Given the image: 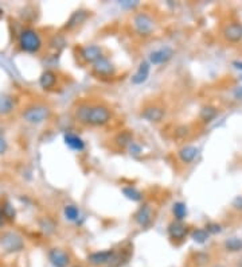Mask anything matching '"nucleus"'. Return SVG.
Listing matches in <instances>:
<instances>
[{
    "mask_svg": "<svg viewBox=\"0 0 242 267\" xmlns=\"http://www.w3.org/2000/svg\"><path fill=\"white\" fill-rule=\"evenodd\" d=\"M74 118L78 123L90 127H102L113 118L112 109L105 104H89L81 103L74 109Z\"/></svg>",
    "mask_w": 242,
    "mask_h": 267,
    "instance_id": "f257e3e1",
    "label": "nucleus"
},
{
    "mask_svg": "<svg viewBox=\"0 0 242 267\" xmlns=\"http://www.w3.org/2000/svg\"><path fill=\"white\" fill-rule=\"evenodd\" d=\"M19 49L24 52V53L29 54H35L39 53V50L43 46V41H42V36H39V33L36 30L27 27L23 29L19 34Z\"/></svg>",
    "mask_w": 242,
    "mask_h": 267,
    "instance_id": "f03ea898",
    "label": "nucleus"
},
{
    "mask_svg": "<svg viewBox=\"0 0 242 267\" xmlns=\"http://www.w3.org/2000/svg\"><path fill=\"white\" fill-rule=\"evenodd\" d=\"M51 116V109L48 106L41 104V103H35L31 104L29 107L24 108V111L22 112V118L26 123L32 125H38L45 123L46 120H48Z\"/></svg>",
    "mask_w": 242,
    "mask_h": 267,
    "instance_id": "7ed1b4c3",
    "label": "nucleus"
},
{
    "mask_svg": "<svg viewBox=\"0 0 242 267\" xmlns=\"http://www.w3.org/2000/svg\"><path fill=\"white\" fill-rule=\"evenodd\" d=\"M0 246L6 254H18L22 252L26 247L24 239L18 232L8 231L4 232L0 237Z\"/></svg>",
    "mask_w": 242,
    "mask_h": 267,
    "instance_id": "20e7f679",
    "label": "nucleus"
},
{
    "mask_svg": "<svg viewBox=\"0 0 242 267\" xmlns=\"http://www.w3.org/2000/svg\"><path fill=\"white\" fill-rule=\"evenodd\" d=\"M135 31L142 36H149L155 30V20L147 12H139L133 17Z\"/></svg>",
    "mask_w": 242,
    "mask_h": 267,
    "instance_id": "39448f33",
    "label": "nucleus"
},
{
    "mask_svg": "<svg viewBox=\"0 0 242 267\" xmlns=\"http://www.w3.org/2000/svg\"><path fill=\"white\" fill-rule=\"evenodd\" d=\"M92 71L97 77H113L116 74V66L107 57H101L92 66Z\"/></svg>",
    "mask_w": 242,
    "mask_h": 267,
    "instance_id": "423d86ee",
    "label": "nucleus"
},
{
    "mask_svg": "<svg viewBox=\"0 0 242 267\" xmlns=\"http://www.w3.org/2000/svg\"><path fill=\"white\" fill-rule=\"evenodd\" d=\"M116 249H104V251H96L88 255V262L92 266H105L111 265Z\"/></svg>",
    "mask_w": 242,
    "mask_h": 267,
    "instance_id": "0eeeda50",
    "label": "nucleus"
},
{
    "mask_svg": "<svg viewBox=\"0 0 242 267\" xmlns=\"http://www.w3.org/2000/svg\"><path fill=\"white\" fill-rule=\"evenodd\" d=\"M133 220L143 228H147L151 226L152 220H154V212H152V208L149 207L148 204H144L139 208L133 214Z\"/></svg>",
    "mask_w": 242,
    "mask_h": 267,
    "instance_id": "6e6552de",
    "label": "nucleus"
},
{
    "mask_svg": "<svg viewBox=\"0 0 242 267\" xmlns=\"http://www.w3.org/2000/svg\"><path fill=\"white\" fill-rule=\"evenodd\" d=\"M167 232H168V236L171 237L172 240L175 242H182L183 239H186V236L190 233L189 227L184 226L182 221H172L168 224V228H167Z\"/></svg>",
    "mask_w": 242,
    "mask_h": 267,
    "instance_id": "1a4fd4ad",
    "label": "nucleus"
},
{
    "mask_svg": "<svg viewBox=\"0 0 242 267\" xmlns=\"http://www.w3.org/2000/svg\"><path fill=\"white\" fill-rule=\"evenodd\" d=\"M48 256L54 267H67L70 263V255L62 249H51L48 251Z\"/></svg>",
    "mask_w": 242,
    "mask_h": 267,
    "instance_id": "9d476101",
    "label": "nucleus"
},
{
    "mask_svg": "<svg viewBox=\"0 0 242 267\" xmlns=\"http://www.w3.org/2000/svg\"><path fill=\"white\" fill-rule=\"evenodd\" d=\"M80 55L81 58L88 62V64H95L96 61H98L102 55V49L97 45H86L80 50Z\"/></svg>",
    "mask_w": 242,
    "mask_h": 267,
    "instance_id": "9b49d317",
    "label": "nucleus"
},
{
    "mask_svg": "<svg viewBox=\"0 0 242 267\" xmlns=\"http://www.w3.org/2000/svg\"><path fill=\"white\" fill-rule=\"evenodd\" d=\"M174 57V50L168 46L165 48L158 49L152 53L149 54V64H154V65H163L165 62H168L170 59Z\"/></svg>",
    "mask_w": 242,
    "mask_h": 267,
    "instance_id": "f8f14e48",
    "label": "nucleus"
},
{
    "mask_svg": "<svg viewBox=\"0 0 242 267\" xmlns=\"http://www.w3.org/2000/svg\"><path fill=\"white\" fill-rule=\"evenodd\" d=\"M164 108L159 106H148L142 111V118L145 119L149 123H159L164 119Z\"/></svg>",
    "mask_w": 242,
    "mask_h": 267,
    "instance_id": "ddd939ff",
    "label": "nucleus"
},
{
    "mask_svg": "<svg viewBox=\"0 0 242 267\" xmlns=\"http://www.w3.org/2000/svg\"><path fill=\"white\" fill-rule=\"evenodd\" d=\"M225 39L231 43H237V42L242 41V24L238 22H231V23L226 24L224 29Z\"/></svg>",
    "mask_w": 242,
    "mask_h": 267,
    "instance_id": "4468645a",
    "label": "nucleus"
},
{
    "mask_svg": "<svg viewBox=\"0 0 242 267\" xmlns=\"http://www.w3.org/2000/svg\"><path fill=\"white\" fill-rule=\"evenodd\" d=\"M149 71H151V64L149 61H143L139 65V69L135 74L132 76V84L133 85H142L143 83H145L149 77Z\"/></svg>",
    "mask_w": 242,
    "mask_h": 267,
    "instance_id": "2eb2a0df",
    "label": "nucleus"
},
{
    "mask_svg": "<svg viewBox=\"0 0 242 267\" xmlns=\"http://www.w3.org/2000/svg\"><path fill=\"white\" fill-rule=\"evenodd\" d=\"M66 146H69L71 150H76V151H82L85 150V142L81 137H78L77 134H73V132H66L65 137H64Z\"/></svg>",
    "mask_w": 242,
    "mask_h": 267,
    "instance_id": "dca6fc26",
    "label": "nucleus"
},
{
    "mask_svg": "<svg viewBox=\"0 0 242 267\" xmlns=\"http://www.w3.org/2000/svg\"><path fill=\"white\" fill-rule=\"evenodd\" d=\"M15 100L14 97L6 93H0V116H6L14 111Z\"/></svg>",
    "mask_w": 242,
    "mask_h": 267,
    "instance_id": "f3484780",
    "label": "nucleus"
},
{
    "mask_svg": "<svg viewBox=\"0 0 242 267\" xmlns=\"http://www.w3.org/2000/svg\"><path fill=\"white\" fill-rule=\"evenodd\" d=\"M89 18V12L88 11H83V10H80V11H76L73 15L70 17V19L67 20V23H66V29L67 30H73L78 27V26H81V24Z\"/></svg>",
    "mask_w": 242,
    "mask_h": 267,
    "instance_id": "a211bd4d",
    "label": "nucleus"
},
{
    "mask_svg": "<svg viewBox=\"0 0 242 267\" xmlns=\"http://www.w3.org/2000/svg\"><path fill=\"white\" fill-rule=\"evenodd\" d=\"M198 153H199V150L195 147V146H184V147L179 150L177 157H179V160H182L183 163H191L196 158Z\"/></svg>",
    "mask_w": 242,
    "mask_h": 267,
    "instance_id": "6ab92c4d",
    "label": "nucleus"
},
{
    "mask_svg": "<svg viewBox=\"0 0 242 267\" xmlns=\"http://www.w3.org/2000/svg\"><path fill=\"white\" fill-rule=\"evenodd\" d=\"M55 84H57V74L53 71H45L42 73L39 77V85L42 89L48 90V89L54 88Z\"/></svg>",
    "mask_w": 242,
    "mask_h": 267,
    "instance_id": "aec40b11",
    "label": "nucleus"
},
{
    "mask_svg": "<svg viewBox=\"0 0 242 267\" xmlns=\"http://www.w3.org/2000/svg\"><path fill=\"white\" fill-rule=\"evenodd\" d=\"M114 143L121 148L129 147L130 144L133 143V134L129 130L121 131V132H118L117 135L114 137Z\"/></svg>",
    "mask_w": 242,
    "mask_h": 267,
    "instance_id": "412c9836",
    "label": "nucleus"
},
{
    "mask_svg": "<svg viewBox=\"0 0 242 267\" xmlns=\"http://www.w3.org/2000/svg\"><path fill=\"white\" fill-rule=\"evenodd\" d=\"M217 115H218L217 108L211 107V106H206V107H203L201 109L199 119H201L203 123H210V122H213L214 119L217 118Z\"/></svg>",
    "mask_w": 242,
    "mask_h": 267,
    "instance_id": "4be33fe9",
    "label": "nucleus"
},
{
    "mask_svg": "<svg viewBox=\"0 0 242 267\" xmlns=\"http://www.w3.org/2000/svg\"><path fill=\"white\" fill-rule=\"evenodd\" d=\"M172 214H174V217H175L177 221H183L186 219V216H187V207H186V204L182 201L174 202V205H172Z\"/></svg>",
    "mask_w": 242,
    "mask_h": 267,
    "instance_id": "5701e85b",
    "label": "nucleus"
},
{
    "mask_svg": "<svg viewBox=\"0 0 242 267\" xmlns=\"http://www.w3.org/2000/svg\"><path fill=\"white\" fill-rule=\"evenodd\" d=\"M225 249L229 252H240L242 251V239L240 237H230L225 242Z\"/></svg>",
    "mask_w": 242,
    "mask_h": 267,
    "instance_id": "b1692460",
    "label": "nucleus"
},
{
    "mask_svg": "<svg viewBox=\"0 0 242 267\" xmlns=\"http://www.w3.org/2000/svg\"><path fill=\"white\" fill-rule=\"evenodd\" d=\"M209 236L210 235H209V232L205 228H195L194 231L191 232V239L198 244L206 243L207 240H209Z\"/></svg>",
    "mask_w": 242,
    "mask_h": 267,
    "instance_id": "393cba45",
    "label": "nucleus"
},
{
    "mask_svg": "<svg viewBox=\"0 0 242 267\" xmlns=\"http://www.w3.org/2000/svg\"><path fill=\"white\" fill-rule=\"evenodd\" d=\"M123 193H124V196L128 200H132V201L135 202L142 201L143 195L136 188H133V186H125V188H123Z\"/></svg>",
    "mask_w": 242,
    "mask_h": 267,
    "instance_id": "a878e982",
    "label": "nucleus"
},
{
    "mask_svg": "<svg viewBox=\"0 0 242 267\" xmlns=\"http://www.w3.org/2000/svg\"><path fill=\"white\" fill-rule=\"evenodd\" d=\"M1 211H3V216H4V220L6 221H14L16 219V211L15 208L12 207L10 202H6L1 205Z\"/></svg>",
    "mask_w": 242,
    "mask_h": 267,
    "instance_id": "bb28decb",
    "label": "nucleus"
},
{
    "mask_svg": "<svg viewBox=\"0 0 242 267\" xmlns=\"http://www.w3.org/2000/svg\"><path fill=\"white\" fill-rule=\"evenodd\" d=\"M64 214H65V217L69 221H77L78 217H80V209L76 205H66L65 209H64Z\"/></svg>",
    "mask_w": 242,
    "mask_h": 267,
    "instance_id": "cd10ccee",
    "label": "nucleus"
},
{
    "mask_svg": "<svg viewBox=\"0 0 242 267\" xmlns=\"http://www.w3.org/2000/svg\"><path fill=\"white\" fill-rule=\"evenodd\" d=\"M205 230L209 232V235H217V233H221L222 232V227L218 223H207Z\"/></svg>",
    "mask_w": 242,
    "mask_h": 267,
    "instance_id": "c85d7f7f",
    "label": "nucleus"
},
{
    "mask_svg": "<svg viewBox=\"0 0 242 267\" xmlns=\"http://www.w3.org/2000/svg\"><path fill=\"white\" fill-rule=\"evenodd\" d=\"M120 6L124 7V8H135L136 6H139V1H130V0H124V1H120Z\"/></svg>",
    "mask_w": 242,
    "mask_h": 267,
    "instance_id": "c756f323",
    "label": "nucleus"
},
{
    "mask_svg": "<svg viewBox=\"0 0 242 267\" xmlns=\"http://www.w3.org/2000/svg\"><path fill=\"white\" fill-rule=\"evenodd\" d=\"M7 150H8V143L3 137H0V155L6 154Z\"/></svg>",
    "mask_w": 242,
    "mask_h": 267,
    "instance_id": "7c9ffc66",
    "label": "nucleus"
},
{
    "mask_svg": "<svg viewBox=\"0 0 242 267\" xmlns=\"http://www.w3.org/2000/svg\"><path fill=\"white\" fill-rule=\"evenodd\" d=\"M233 207L236 208L237 211H242V196H238L234 198V201H233Z\"/></svg>",
    "mask_w": 242,
    "mask_h": 267,
    "instance_id": "2f4dec72",
    "label": "nucleus"
},
{
    "mask_svg": "<svg viewBox=\"0 0 242 267\" xmlns=\"http://www.w3.org/2000/svg\"><path fill=\"white\" fill-rule=\"evenodd\" d=\"M233 95H234L237 100L242 101V87H237V88L233 89Z\"/></svg>",
    "mask_w": 242,
    "mask_h": 267,
    "instance_id": "473e14b6",
    "label": "nucleus"
},
{
    "mask_svg": "<svg viewBox=\"0 0 242 267\" xmlns=\"http://www.w3.org/2000/svg\"><path fill=\"white\" fill-rule=\"evenodd\" d=\"M4 223H6V220H4V216H3V211H1V207H0V230L3 228Z\"/></svg>",
    "mask_w": 242,
    "mask_h": 267,
    "instance_id": "72a5a7b5",
    "label": "nucleus"
},
{
    "mask_svg": "<svg viewBox=\"0 0 242 267\" xmlns=\"http://www.w3.org/2000/svg\"><path fill=\"white\" fill-rule=\"evenodd\" d=\"M233 66H234L236 69H238V71H242V61H234V62H233Z\"/></svg>",
    "mask_w": 242,
    "mask_h": 267,
    "instance_id": "f704fd0d",
    "label": "nucleus"
},
{
    "mask_svg": "<svg viewBox=\"0 0 242 267\" xmlns=\"http://www.w3.org/2000/svg\"><path fill=\"white\" fill-rule=\"evenodd\" d=\"M3 14H4V12H3V8H1V6H0V18L3 17Z\"/></svg>",
    "mask_w": 242,
    "mask_h": 267,
    "instance_id": "c9c22d12",
    "label": "nucleus"
},
{
    "mask_svg": "<svg viewBox=\"0 0 242 267\" xmlns=\"http://www.w3.org/2000/svg\"><path fill=\"white\" fill-rule=\"evenodd\" d=\"M238 267H242V259L240 262H238Z\"/></svg>",
    "mask_w": 242,
    "mask_h": 267,
    "instance_id": "e433bc0d",
    "label": "nucleus"
},
{
    "mask_svg": "<svg viewBox=\"0 0 242 267\" xmlns=\"http://www.w3.org/2000/svg\"><path fill=\"white\" fill-rule=\"evenodd\" d=\"M71 267H83V266H81V265H76V266H71Z\"/></svg>",
    "mask_w": 242,
    "mask_h": 267,
    "instance_id": "4c0bfd02",
    "label": "nucleus"
},
{
    "mask_svg": "<svg viewBox=\"0 0 242 267\" xmlns=\"http://www.w3.org/2000/svg\"><path fill=\"white\" fill-rule=\"evenodd\" d=\"M215 267H222V266H215Z\"/></svg>",
    "mask_w": 242,
    "mask_h": 267,
    "instance_id": "58836bf2",
    "label": "nucleus"
},
{
    "mask_svg": "<svg viewBox=\"0 0 242 267\" xmlns=\"http://www.w3.org/2000/svg\"><path fill=\"white\" fill-rule=\"evenodd\" d=\"M241 80H242V76H241Z\"/></svg>",
    "mask_w": 242,
    "mask_h": 267,
    "instance_id": "ea45409f",
    "label": "nucleus"
},
{
    "mask_svg": "<svg viewBox=\"0 0 242 267\" xmlns=\"http://www.w3.org/2000/svg\"><path fill=\"white\" fill-rule=\"evenodd\" d=\"M107 267H111V266H107Z\"/></svg>",
    "mask_w": 242,
    "mask_h": 267,
    "instance_id": "a19ab883",
    "label": "nucleus"
}]
</instances>
